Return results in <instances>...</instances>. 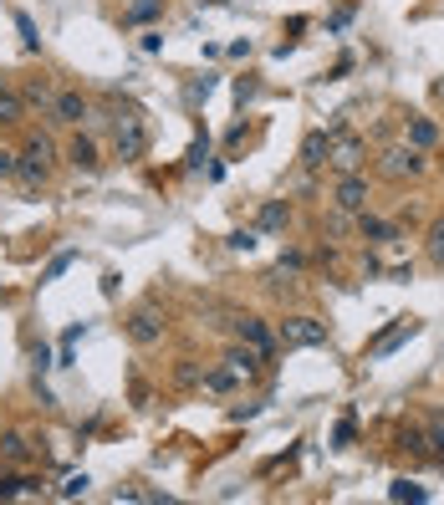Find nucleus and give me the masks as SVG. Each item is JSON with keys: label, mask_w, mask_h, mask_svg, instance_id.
Listing matches in <instances>:
<instances>
[{"label": "nucleus", "mask_w": 444, "mask_h": 505, "mask_svg": "<svg viewBox=\"0 0 444 505\" xmlns=\"http://www.w3.org/2000/svg\"><path fill=\"white\" fill-rule=\"evenodd\" d=\"M52 154H57V148H52V138L31 133V138H26V154H20V159H26V163H41V169H52Z\"/></svg>", "instance_id": "17"}, {"label": "nucleus", "mask_w": 444, "mask_h": 505, "mask_svg": "<svg viewBox=\"0 0 444 505\" xmlns=\"http://www.w3.org/2000/svg\"><path fill=\"white\" fill-rule=\"evenodd\" d=\"M363 159H368V143L358 133H332V148H327V163L337 169V174H363Z\"/></svg>", "instance_id": "2"}, {"label": "nucleus", "mask_w": 444, "mask_h": 505, "mask_svg": "<svg viewBox=\"0 0 444 505\" xmlns=\"http://www.w3.org/2000/svg\"><path fill=\"white\" fill-rule=\"evenodd\" d=\"M225 367H230L241 383H245V378H261V373H266V352H256V347L235 343L230 352H225Z\"/></svg>", "instance_id": "8"}, {"label": "nucleus", "mask_w": 444, "mask_h": 505, "mask_svg": "<svg viewBox=\"0 0 444 505\" xmlns=\"http://www.w3.org/2000/svg\"><path fill=\"white\" fill-rule=\"evenodd\" d=\"M67 265H72V256H57V261L46 265V276H41V281H57V276L67 271Z\"/></svg>", "instance_id": "26"}, {"label": "nucleus", "mask_w": 444, "mask_h": 505, "mask_svg": "<svg viewBox=\"0 0 444 505\" xmlns=\"http://www.w3.org/2000/svg\"><path fill=\"white\" fill-rule=\"evenodd\" d=\"M235 337H241L245 347H256V352H266V358L276 352V337L266 332V322H261V317H235Z\"/></svg>", "instance_id": "9"}, {"label": "nucleus", "mask_w": 444, "mask_h": 505, "mask_svg": "<svg viewBox=\"0 0 444 505\" xmlns=\"http://www.w3.org/2000/svg\"><path fill=\"white\" fill-rule=\"evenodd\" d=\"M399 445H404L408 454H429V434H424V429H404V434H399Z\"/></svg>", "instance_id": "20"}, {"label": "nucleus", "mask_w": 444, "mask_h": 505, "mask_svg": "<svg viewBox=\"0 0 444 505\" xmlns=\"http://www.w3.org/2000/svg\"><path fill=\"white\" fill-rule=\"evenodd\" d=\"M26 102H52V87H46V82H31V92H26Z\"/></svg>", "instance_id": "27"}, {"label": "nucleus", "mask_w": 444, "mask_h": 505, "mask_svg": "<svg viewBox=\"0 0 444 505\" xmlns=\"http://www.w3.org/2000/svg\"><path fill=\"white\" fill-rule=\"evenodd\" d=\"M368 200H373V189H368L363 174H343L337 189H332V209H347V215H363Z\"/></svg>", "instance_id": "5"}, {"label": "nucleus", "mask_w": 444, "mask_h": 505, "mask_svg": "<svg viewBox=\"0 0 444 505\" xmlns=\"http://www.w3.org/2000/svg\"><path fill=\"white\" fill-rule=\"evenodd\" d=\"M358 235L363 241H373V245H388V241H399V225H388V220H378V215H358Z\"/></svg>", "instance_id": "11"}, {"label": "nucleus", "mask_w": 444, "mask_h": 505, "mask_svg": "<svg viewBox=\"0 0 444 505\" xmlns=\"http://www.w3.org/2000/svg\"><path fill=\"white\" fill-rule=\"evenodd\" d=\"M154 16H163V0H133V5L123 11L128 26H143V20H154Z\"/></svg>", "instance_id": "18"}, {"label": "nucleus", "mask_w": 444, "mask_h": 505, "mask_svg": "<svg viewBox=\"0 0 444 505\" xmlns=\"http://www.w3.org/2000/svg\"><path fill=\"white\" fill-rule=\"evenodd\" d=\"M429 449H434V460H440V469H444V429H434V434H429Z\"/></svg>", "instance_id": "29"}, {"label": "nucleus", "mask_w": 444, "mask_h": 505, "mask_svg": "<svg viewBox=\"0 0 444 505\" xmlns=\"http://www.w3.org/2000/svg\"><path fill=\"white\" fill-rule=\"evenodd\" d=\"M241 383L230 367H220V373H204V393H230V388Z\"/></svg>", "instance_id": "19"}, {"label": "nucleus", "mask_w": 444, "mask_h": 505, "mask_svg": "<svg viewBox=\"0 0 444 505\" xmlns=\"http://www.w3.org/2000/svg\"><path fill=\"white\" fill-rule=\"evenodd\" d=\"M408 143H414V148H434V143H440L434 118H408Z\"/></svg>", "instance_id": "16"}, {"label": "nucleus", "mask_w": 444, "mask_h": 505, "mask_svg": "<svg viewBox=\"0 0 444 505\" xmlns=\"http://www.w3.org/2000/svg\"><path fill=\"white\" fill-rule=\"evenodd\" d=\"M16 31H20V41H26V46H36V26H31V16H16Z\"/></svg>", "instance_id": "25"}, {"label": "nucleus", "mask_w": 444, "mask_h": 505, "mask_svg": "<svg viewBox=\"0 0 444 505\" xmlns=\"http://www.w3.org/2000/svg\"><path fill=\"white\" fill-rule=\"evenodd\" d=\"M0 460H5V465H26V460H31V449H26V439H20L16 429L0 434Z\"/></svg>", "instance_id": "14"}, {"label": "nucleus", "mask_w": 444, "mask_h": 505, "mask_svg": "<svg viewBox=\"0 0 444 505\" xmlns=\"http://www.w3.org/2000/svg\"><path fill=\"white\" fill-rule=\"evenodd\" d=\"M434 98H444V82H434Z\"/></svg>", "instance_id": "30"}, {"label": "nucleus", "mask_w": 444, "mask_h": 505, "mask_svg": "<svg viewBox=\"0 0 444 505\" xmlns=\"http://www.w3.org/2000/svg\"><path fill=\"white\" fill-rule=\"evenodd\" d=\"M327 148H332V128H312L302 138V169H322Z\"/></svg>", "instance_id": "10"}, {"label": "nucleus", "mask_w": 444, "mask_h": 505, "mask_svg": "<svg viewBox=\"0 0 444 505\" xmlns=\"http://www.w3.org/2000/svg\"><path fill=\"white\" fill-rule=\"evenodd\" d=\"M286 220H291V204L286 200H266L261 215H256V230H281Z\"/></svg>", "instance_id": "13"}, {"label": "nucleus", "mask_w": 444, "mask_h": 505, "mask_svg": "<svg viewBox=\"0 0 444 505\" xmlns=\"http://www.w3.org/2000/svg\"><path fill=\"white\" fill-rule=\"evenodd\" d=\"M52 118L67 122V128H82V122L92 118V102L82 98V92H57L52 98Z\"/></svg>", "instance_id": "7"}, {"label": "nucleus", "mask_w": 444, "mask_h": 505, "mask_svg": "<svg viewBox=\"0 0 444 505\" xmlns=\"http://www.w3.org/2000/svg\"><path fill=\"white\" fill-rule=\"evenodd\" d=\"M429 261H434V265H444V220H434V225H429Z\"/></svg>", "instance_id": "21"}, {"label": "nucleus", "mask_w": 444, "mask_h": 505, "mask_svg": "<svg viewBox=\"0 0 444 505\" xmlns=\"http://www.w3.org/2000/svg\"><path fill=\"white\" fill-rule=\"evenodd\" d=\"M20 118H26V98H20V92H5V87H0V128H16Z\"/></svg>", "instance_id": "15"}, {"label": "nucleus", "mask_w": 444, "mask_h": 505, "mask_svg": "<svg viewBox=\"0 0 444 505\" xmlns=\"http://www.w3.org/2000/svg\"><path fill=\"white\" fill-rule=\"evenodd\" d=\"M87 485H92L87 475H67V485H61L57 495H61V501H77V495H82V490H87Z\"/></svg>", "instance_id": "23"}, {"label": "nucleus", "mask_w": 444, "mask_h": 505, "mask_svg": "<svg viewBox=\"0 0 444 505\" xmlns=\"http://www.w3.org/2000/svg\"><path fill=\"white\" fill-rule=\"evenodd\" d=\"M276 337L286 347H327V322H317V317H286Z\"/></svg>", "instance_id": "4"}, {"label": "nucleus", "mask_w": 444, "mask_h": 505, "mask_svg": "<svg viewBox=\"0 0 444 505\" xmlns=\"http://www.w3.org/2000/svg\"><path fill=\"white\" fill-rule=\"evenodd\" d=\"M20 174V154L16 148H0V179H16Z\"/></svg>", "instance_id": "22"}, {"label": "nucleus", "mask_w": 444, "mask_h": 505, "mask_svg": "<svg viewBox=\"0 0 444 505\" xmlns=\"http://www.w3.org/2000/svg\"><path fill=\"white\" fill-rule=\"evenodd\" d=\"M230 245H235V250H250V245H256V230H235V235H230Z\"/></svg>", "instance_id": "28"}, {"label": "nucleus", "mask_w": 444, "mask_h": 505, "mask_svg": "<svg viewBox=\"0 0 444 505\" xmlns=\"http://www.w3.org/2000/svg\"><path fill=\"white\" fill-rule=\"evenodd\" d=\"M388 495H393V501H424V490L408 485V480H393V485H388Z\"/></svg>", "instance_id": "24"}, {"label": "nucleus", "mask_w": 444, "mask_h": 505, "mask_svg": "<svg viewBox=\"0 0 444 505\" xmlns=\"http://www.w3.org/2000/svg\"><path fill=\"white\" fill-rule=\"evenodd\" d=\"M67 159H72V163H77V169H87V174H92V169H98V143H92V138H82V133H77V138H72V143H67Z\"/></svg>", "instance_id": "12"}, {"label": "nucleus", "mask_w": 444, "mask_h": 505, "mask_svg": "<svg viewBox=\"0 0 444 505\" xmlns=\"http://www.w3.org/2000/svg\"><path fill=\"white\" fill-rule=\"evenodd\" d=\"M424 169H429V159H424V148H414V143H393L384 159H378L384 179H419Z\"/></svg>", "instance_id": "1"}, {"label": "nucleus", "mask_w": 444, "mask_h": 505, "mask_svg": "<svg viewBox=\"0 0 444 505\" xmlns=\"http://www.w3.org/2000/svg\"><path fill=\"white\" fill-rule=\"evenodd\" d=\"M113 148H118V159H123V163H139V159H143V148H148V133H143L139 107L118 113V138H113Z\"/></svg>", "instance_id": "3"}, {"label": "nucleus", "mask_w": 444, "mask_h": 505, "mask_svg": "<svg viewBox=\"0 0 444 505\" xmlns=\"http://www.w3.org/2000/svg\"><path fill=\"white\" fill-rule=\"evenodd\" d=\"M128 337H133V347H154V343H163V317L154 312V306H139V312L128 317Z\"/></svg>", "instance_id": "6"}]
</instances>
